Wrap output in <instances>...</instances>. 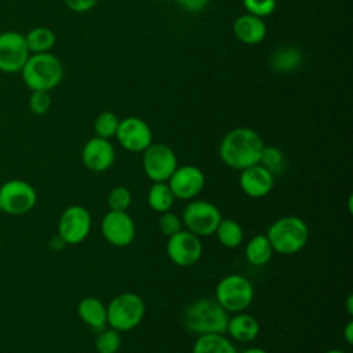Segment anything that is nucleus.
<instances>
[{
  "label": "nucleus",
  "mask_w": 353,
  "mask_h": 353,
  "mask_svg": "<svg viewBox=\"0 0 353 353\" xmlns=\"http://www.w3.org/2000/svg\"><path fill=\"white\" fill-rule=\"evenodd\" d=\"M265 143L261 135L250 127H237L225 134L219 143V157L233 170H244L259 163Z\"/></svg>",
  "instance_id": "nucleus-1"
},
{
  "label": "nucleus",
  "mask_w": 353,
  "mask_h": 353,
  "mask_svg": "<svg viewBox=\"0 0 353 353\" xmlns=\"http://www.w3.org/2000/svg\"><path fill=\"white\" fill-rule=\"evenodd\" d=\"M228 312L210 298H200L189 303L182 313V325L192 334H225Z\"/></svg>",
  "instance_id": "nucleus-2"
},
{
  "label": "nucleus",
  "mask_w": 353,
  "mask_h": 353,
  "mask_svg": "<svg viewBox=\"0 0 353 353\" xmlns=\"http://www.w3.org/2000/svg\"><path fill=\"white\" fill-rule=\"evenodd\" d=\"M19 73L30 91H51L62 81L63 66L51 52L30 54Z\"/></svg>",
  "instance_id": "nucleus-3"
},
{
  "label": "nucleus",
  "mask_w": 353,
  "mask_h": 353,
  "mask_svg": "<svg viewBox=\"0 0 353 353\" xmlns=\"http://www.w3.org/2000/svg\"><path fill=\"white\" fill-rule=\"evenodd\" d=\"M273 251L281 255L299 252L309 241V226L295 215H287L274 221L266 232Z\"/></svg>",
  "instance_id": "nucleus-4"
},
{
  "label": "nucleus",
  "mask_w": 353,
  "mask_h": 353,
  "mask_svg": "<svg viewBox=\"0 0 353 353\" xmlns=\"http://www.w3.org/2000/svg\"><path fill=\"white\" fill-rule=\"evenodd\" d=\"M145 302L135 292H123L114 296L106 306L108 324L110 328L124 332L135 328L145 317Z\"/></svg>",
  "instance_id": "nucleus-5"
},
{
  "label": "nucleus",
  "mask_w": 353,
  "mask_h": 353,
  "mask_svg": "<svg viewBox=\"0 0 353 353\" xmlns=\"http://www.w3.org/2000/svg\"><path fill=\"white\" fill-rule=\"evenodd\" d=\"M254 299L251 281L241 274H228L219 280L215 288V301L228 312H244Z\"/></svg>",
  "instance_id": "nucleus-6"
},
{
  "label": "nucleus",
  "mask_w": 353,
  "mask_h": 353,
  "mask_svg": "<svg viewBox=\"0 0 353 353\" xmlns=\"http://www.w3.org/2000/svg\"><path fill=\"white\" fill-rule=\"evenodd\" d=\"M221 219L222 214L219 208L207 200H193L182 212V223L199 237L214 234Z\"/></svg>",
  "instance_id": "nucleus-7"
},
{
  "label": "nucleus",
  "mask_w": 353,
  "mask_h": 353,
  "mask_svg": "<svg viewBox=\"0 0 353 353\" xmlns=\"http://www.w3.org/2000/svg\"><path fill=\"white\" fill-rule=\"evenodd\" d=\"M37 201L34 188L23 179H10L0 186V207L10 215L29 212Z\"/></svg>",
  "instance_id": "nucleus-8"
},
{
  "label": "nucleus",
  "mask_w": 353,
  "mask_h": 353,
  "mask_svg": "<svg viewBox=\"0 0 353 353\" xmlns=\"http://www.w3.org/2000/svg\"><path fill=\"white\" fill-rule=\"evenodd\" d=\"M142 167L153 182H165L178 167L175 152L165 143H150L143 152Z\"/></svg>",
  "instance_id": "nucleus-9"
},
{
  "label": "nucleus",
  "mask_w": 353,
  "mask_h": 353,
  "mask_svg": "<svg viewBox=\"0 0 353 353\" xmlns=\"http://www.w3.org/2000/svg\"><path fill=\"white\" fill-rule=\"evenodd\" d=\"M91 214L90 211L79 204L68 207L58 222V236L65 244H80L84 241L91 232Z\"/></svg>",
  "instance_id": "nucleus-10"
},
{
  "label": "nucleus",
  "mask_w": 353,
  "mask_h": 353,
  "mask_svg": "<svg viewBox=\"0 0 353 353\" xmlns=\"http://www.w3.org/2000/svg\"><path fill=\"white\" fill-rule=\"evenodd\" d=\"M30 52L28 50L25 36L15 30L0 33V72H21Z\"/></svg>",
  "instance_id": "nucleus-11"
},
{
  "label": "nucleus",
  "mask_w": 353,
  "mask_h": 353,
  "mask_svg": "<svg viewBox=\"0 0 353 353\" xmlns=\"http://www.w3.org/2000/svg\"><path fill=\"white\" fill-rule=\"evenodd\" d=\"M114 137L121 148L131 153H142L153 142V134L149 124L143 119L135 116L120 120Z\"/></svg>",
  "instance_id": "nucleus-12"
},
{
  "label": "nucleus",
  "mask_w": 353,
  "mask_h": 353,
  "mask_svg": "<svg viewBox=\"0 0 353 353\" xmlns=\"http://www.w3.org/2000/svg\"><path fill=\"white\" fill-rule=\"evenodd\" d=\"M167 255L178 266H192L197 263L203 254V244L199 236L189 230H179L168 237Z\"/></svg>",
  "instance_id": "nucleus-13"
},
{
  "label": "nucleus",
  "mask_w": 353,
  "mask_h": 353,
  "mask_svg": "<svg viewBox=\"0 0 353 353\" xmlns=\"http://www.w3.org/2000/svg\"><path fill=\"white\" fill-rule=\"evenodd\" d=\"M101 232L105 240L114 247H125L135 237V223L127 211L106 212L101 222Z\"/></svg>",
  "instance_id": "nucleus-14"
},
{
  "label": "nucleus",
  "mask_w": 353,
  "mask_h": 353,
  "mask_svg": "<svg viewBox=\"0 0 353 353\" xmlns=\"http://www.w3.org/2000/svg\"><path fill=\"white\" fill-rule=\"evenodd\" d=\"M205 176L196 165H181L168 178V186L175 199L192 200L204 188Z\"/></svg>",
  "instance_id": "nucleus-15"
},
{
  "label": "nucleus",
  "mask_w": 353,
  "mask_h": 353,
  "mask_svg": "<svg viewBox=\"0 0 353 353\" xmlns=\"http://www.w3.org/2000/svg\"><path fill=\"white\" fill-rule=\"evenodd\" d=\"M116 159L114 146L110 139L94 137L88 139L81 149V161L92 172H103L109 170Z\"/></svg>",
  "instance_id": "nucleus-16"
},
{
  "label": "nucleus",
  "mask_w": 353,
  "mask_h": 353,
  "mask_svg": "<svg viewBox=\"0 0 353 353\" xmlns=\"http://www.w3.org/2000/svg\"><path fill=\"white\" fill-rule=\"evenodd\" d=\"M243 193L252 199H262L268 196L274 186V175L259 163L241 170L239 178Z\"/></svg>",
  "instance_id": "nucleus-17"
},
{
  "label": "nucleus",
  "mask_w": 353,
  "mask_h": 353,
  "mask_svg": "<svg viewBox=\"0 0 353 353\" xmlns=\"http://www.w3.org/2000/svg\"><path fill=\"white\" fill-rule=\"evenodd\" d=\"M233 33L239 41L248 46L259 44L266 37V23L262 18L254 17L251 14H243L237 17L233 22Z\"/></svg>",
  "instance_id": "nucleus-18"
},
{
  "label": "nucleus",
  "mask_w": 353,
  "mask_h": 353,
  "mask_svg": "<svg viewBox=\"0 0 353 353\" xmlns=\"http://www.w3.org/2000/svg\"><path fill=\"white\" fill-rule=\"evenodd\" d=\"M226 332L239 342H252L259 334V323L254 316L239 312L229 317Z\"/></svg>",
  "instance_id": "nucleus-19"
},
{
  "label": "nucleus",
  "mask_w": 353,
  "mask_h": 353,
  "mask_svg": "<svg viewBox=\"0 0 353 353\" xmlns=\"http://www.w3.org/2000/svg\"><path fill=\"white\" fill-rule=\"evenodd\" d=\"M79 317L94 330H103L108 324L106 306L95 296H85L77 305Z\"/></svg>",
  "instance_id": "nucleus-20"
},
{
  "label": "nucleus",
  "mask_w": 353,
  "mask_h": 353,
  "mask_svg": "<svg viewBox=\"0 0 353 353\" xmlns=\"http://www.w3.org/2000/svg\"><path fill=\"white\" fill-rule=\"evenodd\" d=\"M192 353H237V350L223 334H205L199 335Z\"/></svg>",
  "instance_id": "nucleus-21"
},
{
  "label": "nucleus",
  "mask_w": 353,
  "mask_h": 353,
  "mask_svg": "<svg viewBox=\"0 0 353 353\" xmlns=\"http://www.w3.org/2000/svg\"><path fill=\"white\" fill-rule=\"evenodd\" d=\"M23 36L30 54L50 52L57 41L54 30L47 26H36Z\"/></svg>",
  "instance_id": "nucleus-22"
},
{
  "label": "nucleus",
  "mask_w": 353,
  "mask_h": 353,
  "mask_svg": "<svg viewBox=\"0 0 353 353\" xmlns=\"http://www.w3.org/2000/svg\"><path fill=\"white\" fill-rule=\"evenodd\" d=\"M273 248L270 241L268 240L266 234H256L245 245V259L248 263L254 266H263L266 265L273 255Z\"/></svg>",
  "instance_id": "nucleus-23"
},
{
  "label": "nucleus",
  "mask_w": 353,
  "mask_h": 353,
  "mask_svg": "<svg viewBox=\"0 0 353 353\" xmlns=\"http://www.w3.org/2000/svg\"><path fill=\"white\" fill-rule=\"evenodd\" d=\"M302 62V52L296 47H281L270 55V66L280 73L292 72L299 68Z\"/></svg>",
  "instance_id": "nucleus-24"
},
{
  "label": "nucleus",
  "mask_w": 353,
  "mask_h": 353,
  "mask_svg": "<svg viewBox=\"0 0 353 353\" xmlns=\"http://www.w3.org/2000/svg\"><path fill=\"white\" fill-rule=\"evenodd\" d=\"M175 201V197L165 182H153L148 192V204L149 207L156 212H165L170 211L172 204Z\"/></svg>",
  "instance_id": "nucleus-25"
},
{
  "label": "nucleus",
  "mask_w": 353,
  "mask_h": 353,
  "mask_svg": "<svg viewBox=\"0 0 353 353\" xmlns=\"http://www.w3.org/2000/svg\"><path fill=\"white\" fill-rule=\"evenodd\" d=\"M215 234L219 240V243L226 248H236L243 243L244 239V230L241 225L230 218H222Z\"/></svg>",
  "instance_id": "nucleus-26"
},
{
  "label": "nucleus",
  "mask_w": 353,
  "mask_h": 353,
  "mask_svg": "<svg viewBox=\"0 0 353 353\" xmlns=\"http://www.w3.org/2000/svg\"><path fill=\"white\" fill-rule=\"evenodd\" d=\"M119 123H120V120L113 112H110V110L101 112L94 121L95 135L99 138H105V139L113 138L116 135Z\"/></svg>",
  "instance_id": "nucleus-27"
},
{
  "label": "nucleus",
  "mask_w": 353,
  "mask_h": 353,
  "mask_svg": "<svg viewBox=\"0 0 353 353\" xmlns=\"http://www.w3.org/2000/svg\"><path fill=\"white\" fill-rule=\"evenodd\" d=\"M259 164L269 170L273 175H279L285 168V160L283 152L276 146H263Z\"/></svg>",
  "instance_id": "nucleus-28"
},
{
  "label": "nucleus",
  "mask_w": 353,
  "mask_h": 353,
  "mask_svg": "<svg viewBox=\"0 0 353 353\" xmlns=\"http://www.w3.org/2000/svg\"><path fill=\"white\" fill-rule=\"evenodd\" d=\"M121 346L120 332L113 328L101 330L95 339V350L98 353H117Z\"/></svg>",
  "instance_id": "nucleus-29"
},
{
  "label": "nucleus",
  "mask_w": 353,
  "mask_h": 353,
  "mask_svg": "<svg viewBox=\"0 0 353 353\" xmlns=\"http://www.w3.org/2000/svg\"><path fill=\"white\" fill-rule=\"evenodd\" d=\"M132 203V194L125 186H116L108 194V205L112 211H127Z\"/></svg>",
  "instance_id": "nucleus-30"
},
{
  "label": "nucleus",
  "mask_w": 353,
  "mask_h": 353,
  "mask_svg": "<svg viewBox=\"0 0 353 353\" xmlns=\"http://www.w3.org/2000/svg\"><path fill=\"white\" fill-rule=\"evenodd\" d=\"M243 7L247 14H251L258 18H266L272 15L277 7L276 0H243Z\"/></svg>",
  "instance_id": "nucleus-31"
},
{
  "label": "nucleus",
  "mask_w": 353,
  "mask_h": 353,
  "mask_svg": "<svg viewBox=\"0 0 353 353\" xmlns=\"http://www.w3.org/2000/svg\"><path fill=\"white\" fill-rule=\"evenodd\" d=\"M29 109L34 114H46L51 108V95L50 91H30L29 97Z\"/></svg>",
  "instance_id": "nucleus-32"
},
{
  "label": "nucleus",
  "mask_w": 353,
  "mask_h": 353,
  "mask_svg": "<svg viewBox=\"0 0 353 353\" xmlns=\"http://www.w3.org/2000/svg\"><path fill=\"white\" fill-rule=\"evenodd\" d=\"M182 219L170 211H165L161 214L160 219H159V228L161 230V233L167 237L178 233L179 230H182Z\"/></svg>",
  "instance_id": "nucleus-33"
},
{
  "label": "nucleus",
  "mask_w": 353,
  "mask_h": 353,
  "mask_svg": "<svg viewBox=\"0 0 353 353\" xmlns=\"http://www.w3.org/2000/svg\"><path fill=\"white\" fill-rule=\"evenodd\" d=\"M66 7L73 12H87L95 7L98 0H63Z\"/></svg>",
  "instance_id": "nucleus-34"
},
{
  "label": "nucleus",
  "mask_w": 353,
  "mask_h": 353,
  "mask_svg": "<svg viewBox=\"0 0 353 353\" xmlns=\"http://www.w3.org/2000/svg\"><path fill=\"white\" fill-rule=\"evenodd\" d=\"M183 10L190 12H200L203 11L211 0H175Z\"/></svg>",
  "instance_id": "nucleus-35"
},
{
  "label": "nucleus",
  "mask_w": 353,
  "mask_h": 353,
  "mask_svg": "<svg viewBox=\"0 0 353 353\" xmlns=\"http://www.w3.org/2000/svg\"><path fill=\"white\" fill-rule=\"evenodd\" d=\"M343 338H345V341H346L349 345L353 343V321H352V320H349V321L346 323L345 328H343Z\"/></svg>",
  "instance_id": "nucleus-36"
},
{
  "label": "nucleus",
  "mask_w": 353,
  "mask_h": 353,
  "mask_svg": "<svg viewBox=\"0 0 353 353\" xmlns=\"http://www.w3.org/2000/svg\"><path fill=\"white\" fill-rule=\"evenodd\" d=\"M50 245H51L52 250H61V248L65 245V241H63L59 236H55V237L51 240Z\"/></svg>",
  "instance_id": "nucleus-37"
},
{
  "label": "nucleus",
  "mask_w": 353,
  "mask_h": 353,
  "mask_svg": "<svg viewBox=\"0 0 353 353\" xmlns=\"http://www.w3.org/2000/svg\"><path fill=\"white\" fill-rule=\"evenodd\" d=\"M346 310H347L349 316L353 314V295L352 294H349L346 298Z\"/></svg>",
  "instance_id": "nucleus-38"
},
{
  "label": "nucleus",
  "mask_w": 353,
  "mask_h": 353,
  "mask_svg": "<svg viewBox=\"0 0 353 353\" xmlns=\"http://www.w3.org/2000/svg\"><path fill=\"white\" fill-rule=\"evenodd\" d=\"M241 353H268V352L265 349H262V347H248V349H245Z\"/></svg>",
  "instance_id": "nucleus-39"
},
{
  "label": "nucleus",
  "mask_w": 353,
  "mask_h": 353,
  "mask_svg": "<svg viewBox=\"0 0 353 353\" xmlns=\"http://www.w3.org/2000/svg\"><path fill=\"white\" fill-rule=\"evenodd\" d=\"M324 353H346V352H343V350H341V349H330V350H327V352H324Z\"/></svg>",
  "instance_id": "nucleus-40"
},
{
  "label": "nucleus",
  "mask_w": 353,
  "mask_h": 353,
  "mask_svg": "<svg viewBox=\"0 0 353 353\" xmlns=\"http://www.w3.org/2000/svg\"><path fill=\"white\" fill-rule=\"evenodd\" d=\"M1 212H3V210H1V207H0V214H1Z\"/></svg>",
  "instance_id": "nucleus-41"
}]
</instances>
